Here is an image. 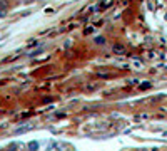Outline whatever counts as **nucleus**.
<instances>
[{"mask_svg":"<svg viewBox=\"0 0 167 151\" xmlns=\"http://www.w3.org/2000/svg\"><path fill=\"white\" fill-rule=\"evenodd\" d=\"M112 51H114V54H117V56L125 54V47L122 46V44H115V46L112 47Z\"/></svg>","mask_w":167,"mask_h":151,"instance_id":"obj_1","label":"nucleus"},{"mask_svg":"<svg viewBox=\"0 0 167 151\" xmlns=\"http://www.w3.org/2000/svg\"><path fill=\"white\" fill-rule=\"evenodd\" d=\"M30 129H34V124H25V126H22V128L15 129V134H22V133H27V131H30Z\"/></svg>","mask_w":167,"mask_h":151,"instance_id":"obj_2","label":"nucleus"},{"mask_svg":"<svg viewBox=\"0 0 167 151\" xmlns=\"http://www.w3.org/2000/svg\"><path fill=\"white\" fill-rule=\"evenodd\" d=\"M27 148L30 149V151H37V149H39V143H37V141H30V143L27 144Z\"/></svg>","mask_w":167,"mask_h":151,"instance_id":"obj_3","label":"nucleus"},{"mask_svg":"<svg viewBox=\"0 0 167 151\" xmlns=\"http://www.w3.org/2000/svg\"><path fill=\"white\" fill-rule=\"evenodd\" d=\"M95 42H97V44H104V42H105V40H104L102 37H97V39H95Z\"/></svg>","mask_w":167,"mask_h":151,"instance_id":"obj_4","label":"nucleus"},{"mask_svg":"<svg viewBox=\"0 0 167 151\" xmlns=\"http://www.w3.org/2000/svg\"><path fill=\"white\" fill-rule=\"evenodd\" d=\"M147 87H150V84H149V82H145V84H140V89H147Z\"/></svg>","mask_w":167,"mask_h":151,"instance_id":"obj_5","label":"nucleus"},{"mask_svg":"<svg viewBox=\"0 0 167 151\" xmlns=\"http://www.w3.org/2000/svg\"><path fill=\"white\" fill-rule=\"evenodd\" d=\"M5 14H7L5 9H2V10H0V17H5Z\"/></svg>","mask_w":167,"mask_h":151,"instance_id":"obj_6","label":"nucleus"},{"mask_svg":"<svg viewBox=\"0 0 167 151\" xmlns=\"http://www.w3.org/2000/svg\"><path fill=\"white\" fill-rule=\"evenodd\" d=\"M137 151H149V149H137Z\"/></svg>","mask_w":167,"mask_h":151,"instance_id":"obj_7","label":"nucleus"},{"mask_svg":"<svg viewBox=\"0 0 167 151\" xmlns=\"http://www.w3.org/2000/svg\"><path fill=\"white\" fill-rule=\"evenodd\" d=\"M165 19H167V15H165Z\"/></svg>","mask_w":167,"mask_h":151,"instance_id":"obj_8","label":"nucleus"}]
</instances>
